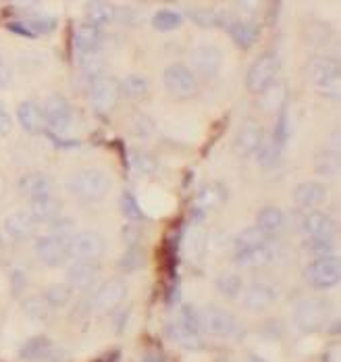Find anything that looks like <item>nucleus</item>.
<instances>
[{"mask_svg": "<svg viewBox=\"0 0 341 362\" xmlns=\"http://www.w3.org/2000/svg\"><path fill=\"white\" fill-rule=\"evenodd\" d=\"M69 192L83 202H100L111 189V177L100 169H81L67 181Z\"/></svg>", "mask_w": 341, "mask_h": 362, "instance_id": "obj_1", "label": "nucleus"}, {"mask_svg": "<svg viewBox=\"0 0 341 362\" xmlns=\"http://www.w3.org/2000/svg\"><path fill=\"white\" fill-rule=\"evenodd\" d=\"M331 321V304L323 298H306L294 306V323L304 333H316Z\"/></svg>", "mask_w": 341, "mask_h": 362, "instance_id": "obj_2", "label": "nucleus"}, {"mask_svg": "<svg viewBox=\"0 0 341 362\" xmlns=\"http://www.w3.org/2000/svg\"><path fill=\"white\" fill-rule=\"evenodd\" d=\"M341 264L337 256L327 258H314L304 269V279L314 290H329L340 284Z\"/></svg>", "mask_w": 341, "mask_h": 362, "instance_id": "obj_3", "label": "nucleus"}, {"mask_svg": "<svg viewBox=\"0 0 341 362\" xmlns=\"http://www.w3.org/2000/svg\"><path fill=\"white\" fill-rule=\"evenodd\" d=\"M162 83L167 88V92L173 98L179 100H188L196 92H198V81H196V73L191 71L188 65L184 63H173L169 65L162 73Z\"/></svg>", "mask_w": 341, "mask_h": 362, "instance_id": "obj_4", "label": "nucleus"}, {"mask_svg": "<svg viewBox=\"0 0 341 362\" xmlns=\"http://www.w3.org/2000/svg\"><path fill=\"white\" fill-rule=\"evenodd\" d=\"M310 79L325 96L337 98L340 94V63L337 59L321 57L310 63Z\"/></svg>", "mask_w": 341, "mask_h": 362, "instance_id": "obj_5", "label": "nucleus"}, {"mask_svg": "<svg viewBox=\"0 0 341 362\" xmlns=\"http://www.w3.org/2000/svg\"><path fill=\"white\" fill-rule=\"evenodd\" d=\"M107 250V242L102 238V233L92 231V229H83L76 231L73 238L69 240V256L76 260H96L100 258Z\"/></svg>", "mask_w": 341, "mask_h": 362, "instance_id": "obj_6", "label": "nucleus"}, {"mask_svg": "<svg viewBox=\"0 0 341 362\" xmlns=\"http://www.w3.org/2000/svg\"><path fill=\"white\" fill-rule=\"evenodd\" d=\"M279 73V59L277 54L273 52H266L261 59H256L252 63V67L248 69V75H246V88L252 92V94H261L263 90H266L275 77Z\"/></svg>", "mask_w": 341, "mask_h": 362, "instance_id": "obj_7", "label": "nucleus"}, {"mask_svg": "<svg viewBox=\"0 0 341 362\" xmlns=\"http://www.w3.org/2000/svg\"><path fill=\"white\" fill-rule=\"evenodd\" d=\"M42 117L46 119V123L50 125L52 134H65L71 123H73V110L71 105L65 96L61 94H50L44 100V109H42Z\"/></svg>", "mask_w": 341, "mask_h": 362, "instance_id": "obj_8", "label": "nucleus"}, {"mask_svg": "<svg viewBox=\"0 0 341 362\" xmlns=\"http://www.w3.org/2000/svg\"><path fill=\"white\" fill-rule=\"evenodd\" d=\"M119 81L109 77V75H98L96 79H92L90 86V103L96 112L107 115L114 109L116 100H119Z\"/></svg>", "mask_w": 341, "mask_h": 362, "instance_id": "obj_9", "label": "nucleus"}, {"mask_svg": "<svg viewBox=\"0 0 341 362\" xmlns=\"http://www.w3.org/2000/svg\"><path fill=\"white\" fill-rule=\"evenodd\" d=\"M36 254L48 267H61L69 258V242L56 235H42L36 240Z\"/></svg>", "mask_w": 341, "mask_h": 362, "instance_id": "obj_10", "label": "nucleus"}, {"mask_svg": "<svg viewBox=\"0 0 341 362\" xmlns=\"http://www.w3.org/2000/svg\"><path fill=\"white\" fill-rule=\"evenodd\" d=\"M125 296H127V286L121 279H109L96 290L92 306L96 313H114V308L125 300Z\"/></svg>", "mask_w": 341, "mask_h": 362, "instance_id": "obj_11", "label": "nucleus"}, {"mask_svg": "<svg viewBox=\"0 0 341 362\" xmlns=\"http://www.w3.org/2000/svg\"><path fill=\"white\" fill-rule=\"evenodd\" d=\"M190 61L193 65V69L204 75V77H213L217 75V71L221 69L223 63V52L221 48L213 46V44H200L196 48H191Z\"/></svg>", "mask_w": 341, "mask_h": 362, "instance_id": "obj_12", "label": "nucleus"}, {"mask_svg": "<svg viewBox=\"0 0 341 362\" xmlns=\"http://www.w3.org/2000/svg\"><path fill=\"white\" fill-rule=\"evenodd\" d=\"M200 323H202V329H206L208 333L219 335V337H231L239 331L237 319L233 315H229L227 310H221V308L204 310L200 315Z\"/></svg>", "mask_w": 341, "mask_h": 362, "instance_id": "obj_13", "label": "nucleus"}, {"mask_svg": "<svg viewBox=\"0 0 341 362\" xmlns=\"http://www.w3.org/2000/svg\"><path fill=\"white\" fill-rule=\"evenodd\" d=\"M263 142H265V134H263L261 123L256 119H246L241 129L237 132V138H235L237 154L239 156H252L258 152Z\"/></svg>", "mask_w": 341, "mask_h": 362, "instance_id": "obj_14", "label": "nucleus"}, {"mask_svg": "<svg viewBox=\"0 0 341 362\" xmlns=\"http://www.w3.org/2000/svg\"><path fill=\"white\" fill-rule=\"evenodd\" d=\"M329 198V187L323 181H302L294 189V200L304 209H316Z\"/></svg>", "mask_w": 341, "mask_h": 362, "instance_id": "obj_15", "label": "nucleus"}, {"mask_svg": "<svg viewBox=\"0 0 341 362\" xmlns=\"http://www.w3.org/2000/svg\"><path fill=\"white\" fill-rule=\"evenodd\" d=\"M279 298V290L268 286V284H254L246 290L244 296V306L252 313H261L268 308L270 304H275Z\"/></svg>", "mask_w": 341, "mask_h": 362, "instance_id": "obj_16", "label": "nucleus"}, {"mask_svg": "<svg viewBox=\"0 0 341 362\" xmlns=\"http://www.w3.org/2000/svg\"><path fill=\"white\" fill-rule=\"evenodd\" d=\"M100 42H102V30L100 28H94L90 23H81L73 30V46H76L77 57L98 52Z\"/></svg>", "mask_w": 341, "mask_h": 362, "instance_id": "obj_17", "label": "nucleus"}, {"mask_svg": "<svg viewBox=\"0 0 341 362\" xmlns=\"http://www.w3.org/2000/svg\"><path fill=\"white\" fill-rule=\"evenodd\" d=\"M36 223L38 221L30 215V211H17L4 218V231L13 240H28L36 231Z\"/></svg>", "mask_w": 341, "mask_h": 362, "instance_id": "obj_18", "label": "nucleus"}, {"mask_svg": "<svg viewBox=\"0 0 341 362\" xmlns=\"http://www.w3.org/2000/svg\"><path fill=\"white\" fill-rule=\"evenodd\" d=\"M275 260V250L270 244L263 246H254V248H244V250H235V262L244 269H258L270 264Z\"/></svg>", "mask_w": 341, "mask_h": 362, "instance_id": "obj_19", "label": "nucleus"}, {"mask_svg": "<svg viewBox=\"0 0 341 362\" xmlns=\"http://www.w3.org/2000/svg\"><path fill=\"white\" fill-rule=\"evenodd\" d=\"M304 233L310 240H333L335 223H333V218L323 215V213H310L304 218Z\"/></svg>", "mask_w": 341, "mask_h": 362, "instance_id": "obj_20", "label": "nucleus"}, {"mask_svg": "<svg viewBox=\"0 0 341 362\" xmlns=\"http://www.w3.org/2000/svg\"><path fill=\"white\" fill-rule=\"evenodd\" d=\"M96 275H98V267H96V262H92V260H76V262L67 269V279H69V284H71L73 288H79V290L90 288V286L94 284Z\"/></svg>", "mask_w": 341, "mask_h": 362, "instance_id": "obj_21", "label": "nucleus"}, {"mask_svg": "<svg viewBox=\"0 0 341 362\" xmlns=\"http://www.w3.org/2000/svg\"><path fill=\"white\" fill-rule=\"evenodd\" d=\"M227 30L231 40H233L239 48H250V46H254L256 40H258V25L252 23V21H239V19H235V21L229 23Z\"/></svg>", "mask_w": 341, "mask_h": 362, "instance_id": "obj_22", "label": "nucleus"}, {"mask_svg": "<svg viewBox=\"0 0 341 362\" xmlns=\"http://www.w3.org/2000/svg\"><path fill=\"white\" fill-rule=\"evenodd\" d=\"M50 187H52V183L42 173L25 175L19 181V192L23 196H28L30 200H36V198H42V196H50Z\"/></svg>", "mask_w": 341, "mask_h": 362, "instance_id": "obj_23", "label": "nucleus"}, {"mask_svg": "<svg viewBox=\"0 0 341 362\" xmlns=\"http://www.w3.org/2000/svg\"><path fill=\"white\" fill-rule=\"evenodd\" d=\"M283 225H285V215L277 206H265V209H261V213L256 217V227L263 229L266 235H270V238L275 233H279L283 229Z\"/></svg>", "mask_w": 341, "mask_h": 362, "instance_id": "obj_24", "label": "nucleus"}, {"mask_svg": "<svg viewBox=\"0 0 341 362\" xmlns=\"http://www.w3.org/2000/svg\"><path fill=\"white\" fill-rule=\"evenodd\" d=\"M167 335H169V339H171L175 346L186 348V350H196V348H200V346H202V337H200V333H193V331L186 329V327H181L179 323H175V321L167 325Z\"/></svg>", "mask_w": 341, "mask_h": 362, "instance_id": "obj_25", "label": "nucleus"}, {"mask_svg": "<svg viewBox=\"0 0 341 362\" xmlns=\"http://www.w3.org/2000/svg\"><path fill=\"white\" fill-rule=\"evenodd\" d=\"M50 350H52V344H50V339H48V337H42V335H36V337L28 339V341L21 346V350H19V356L28 362L42 361V358H44V356L50 352Z\"/></svg>", "mask_w": 341, "mask_h": 362, "instance_id": "obj_26", "label": "nucleus"}, {"mask_svg": "<svg viewBox=\"0 0 341 362\" xmlns=\"http://www.w3.org/2000/svg\"><path fill=\"white\" fill-rule=\"evenodd\" d=\"M227 200V189L221 183H210L198 194V209H217Z\"/></svg>", "mask_w": 341, "mask_h": 362, "instance_id": "obj_27", "label": "nucleus"}, {"mask_svg": "<svg viewBox=\"0 0 341 362\" xmlns=\"http://www.w3.org/2000/svg\"><path fill=\"white\" fill-rule=\"evenodd\" d=\"M30 215L36 221H54L59 217V202L52 196L30 200Z\"/></svg>", "mask_w": 341, "mask_h": 362, "instance_id": "obj_28", "label": "nucleus"}, {"mask_svg": "<svg viewBox=\"0 0 341 362\" xmlns=\"http://www.w3.org/2000/svg\"><path fill=\"white\" fill-rule=\"evenodd\" d=\"M258 96H261L263 109L268 110V112H279V110L283 109V103H285V86L273 81Z\"/></svg>", "mask_w": 341, "mask_h": 362, "instance_id": "obj_29", "label": "nucleus"}, {"mask_svg": "<svg viewBox=\"0 0 341 362\" xmlns=\"http://www.w3.org/2000/svg\"><path fill=\"white\" fill-rule=\"evenodd\" d=\"M17 119H19V125L25 132H36L40 121H42V110H40V107L34 100H25L17 109Z\"/></svg>", "mask_w": 341, "mask_h": 362, "instance_id": "obj_30", "label": "nucleus"}, {"mask_svg": "<svg viewBox=\"0 0 341 362\" xmlns=\"http://www.w3.org/2000/svg\"><path fill=\"white\" fill-rule=\"evenodd\" d=\"M85 17H88V23L90 25H94V28H104V25H109L111 23V19H113V11H111V6L107 4V2H88L85 4Z\"/></svg>", "mask_w": 341, "mask_h": 362, "instance_id": "obj_31", "label": "nucleus"}, {"mask_svg": "<svg viewBox=\"0 0 341 362\" xmlns=\"http://www.w3.org/2000/svg\"><path fill=\"white\" fill-rule=\"evenodd\" d=\"M263 244H270V235H266L263 229L248 227L244 229L237 238H235V250H244V248H254V246H263Z\"/></svg>", "mask_w": 341, "mask_h": 362, "instance_id": "obj_32", "label": "nucleus"}, {"mask_svg": "<svg viewBox=\"0 0 341 362\" xmlns=\"http://www.w3.org/2000/svg\"><path fill=\"white\" fill-rule=\"evenodd\" d=\"M119 92L127 98H142L148 92V79L144 75H127L119 83Z\"/></svg>", "mask_w": 341, "mask_h": 362, "instance_id": "obj_33", "label": "nucleus"}, {"mask_svg": "<svg viewBox=\"0 0 341 362\" xmlns=\"http://www.w3.org/2000/svg\"><path fill=\"white\" fill-rule=\"evenodd\" d=\"M190 17L193 23H198L200 28H217L225 23V15L221 11H213V8H191Z\"/></svg>", "mask_w": 341, "mask_h": 362, "instance_id": "obj_34", "label": "nucleus"}, {"mask_svg": "<svg viewBox=\"0 0 341 362\" xmlns=\"http://www.w3.org/2000/svg\"><path fill=\"white\" fill-rule=\"evenodd\" d=\"M152 25L158 30V32H173L181 25V15L177 11H171V8H162L158 11L154 17H152Z\"/></svg>", "mask_w": 341, "mask_h": 362, "instance_id": "obj_35", "label": "nucleus"}, {"mask_svg": "<svg viewBox=\"0 0 341 362\" xmlns=\"http://www.w3.org/2000/svg\"><path fill=\"white\" fill-rule=\"evenodd\" d=\"M292 138V119H289V110L283 109L279 110V119H277V125H275V134H273V142L283 148V146L289 142Z\"/></svg>", "mask_w": 341, "mask_h": 362, "instance_id": "obj_36", "label": "nucleus"}, {"mask_svg": "<svg viewBox=\"0 0 341 362\" xmlns=\"http://www.w3.org/2000/svg\"><path fill=\"white\" fill-rule=\"evenodd\" d=\"M119 206H121V213L125 215L127 221H142V218L146 217L144 211H142V206L138 204V200H136V196L131 192H123L121 194Z\"/></svg>", "mask_w": 341, "mask_h": 362, "instance_id": "obj_37", "label": "nucleus"}, {"mask_svg": "<svg viewBox=\"0 0 341 362\" xmlns=\"http://www.w3.org/2000/svg\"><path fill=\"white\" fill-rule=\"evenodd\" d=\"M337 169H340V156L337 152H331V150H325L316 156V171L321 175H337Z\"/></svg>", "mask_w": 341, "mask_h": 362, "instance_id": "obj_38", "label": "nucleus"}, {"mask_svg": "<svg viewBox=\"0 0 341 362\" xmlns=\"http://www.w3.org/2000/svg\"><path fill=\"white\" fill-rule=\"evenodd\" d=\"M44 300L50 306H65L71 300V288L65 284H52L44 291Z\"/></svg>", "mask_w": 341, "mask_h": 362, "instance_id": "obj_39", "label": "nucleus"}, {"mask_svg": "<svg viewBox=\"0 0 341 362\" xmlns=\"http://www.w3.org/2000/svg\"><path fill=\"white\" fill-rule=\"evenodd\" d=\"M217 290L221 291L223 296H227V298H235L237 293H241V290H244V281L235 273H223L217 279Z\"/></svg>", "mask_w": 341, "mask_h": 362, "instance_id": "obj_40", "label": "nucleus"}, {"mask_svg": "<svg viewBox=\"0 0 341 362\" xmlns=\"http://www.w3.org/2000/svg\"><path fill=\"white\" fill-rule=\"evenodd\" d=\"M144 260H146V256H144V252H142L138 246H129V248L125 250V254L121 256L119 267H121L125 273H133V271H138V269L144 267Z\"/></svg>", "mask_w": 341, "mask_h": 362, "instance_id": "obj_41", "label": "nucleus"}, {"mask_svg": "<svg viewBox=\"0 0 341 362\" xmlns=\"http://www.w3.org/2000/svg\"><path fill=\"white\" fill-rule=\"evenodd\" d=\"M175 323H179L181 327L190 329V331H193V333H200V329H202V323H200V313H198L193 306H190V304H184V306L179 308Z\"/></svg>", "mask_w": 341, "mask_h": 362, "instance_id": "obj_42", "label": "nucleus"}, {"mask_svg": "<svg viewBox=\"0 0 341 362\" xmlns=\"http://www.w3.org/2000/svg\"><path fill=\"white\" fill-rule=\"evenodd\" d=\"M25 25L30 28V32H32L34 36H38V34H50V32H54V28H56V19L50 17V15H38V13H34V15L28 19Z\"/></svg>", "mask_w": 341, "mask_h": 362, "instance_id": "obj_43", "label": "nucleus"}, {"mask_svg": "<svg viewBox=\"0 0 341 362\" xmlns=\"http://www.w3.org/2000/svg\"><path fill=\"white\" fill-rule=\"evenodd\" d=\"M256 154H258V163L263 167H273V165H277V160L281 156V148L270 140V142H263Z\"/></svg>", "mask_w": 341, "mask_h": 362, "instance_id": "obj_44", "label": "nucleus"}, {"mask_svg": "<svg viewBox=\"0 0 341 362\" xmlns=\"http://www.w3.org/2000/svg\"><path fill=\"white\" fill-rule=\"evenodd\" d=\"M23 308H25V315L36 319V321H44L48 317V304L44 298H30L23 302Z\"/></svg>", "mask_w": 341, "mask_h": 362, "instance_id": "obj_45", "label": "nucleus"}, {"mask_svg": "<svg viewBox=\"0 0 341 362\" xmlns=\"http://www.w3.org/2000/svg\"><path fill=\"white\" fill-rule=\"evenodd\" d=\"M308 252L314 258H327V256H335V246L333 240H310L308 242Z\"/></svg>", "mask_w": 341, "mask_h": 362, "instance_id": "obj_46", "label": "nucleus"}, {"mask_svg": "<svg viewBox=\"0 0 341 362\" xmlns=\"http://www.w3.org/2000/svg\"><path fill=\"white\" fill-rule=\"evenodd\" d=\"M131 167H133L138 173H152V171H156V160L152 158L150 154L131 152Z\"/></svg>", "mask_w": 341, "mask_h": 362, "instance_id": "obj_47", "label": "nucleus"}, {"mask_svg": "<svg viewBox=\"0 0 341 362\" xmlns=\"http://www.w3.org/2000/svg\"><path fill=\"white\" fill-rule=\"evenodd\" d=\"M186 252L190 254V256H200L202 250H204V244H206V240H204V233L202 231H196V233H191L190 238L186 240Z\"/></svg>", "mask_w": 341, "mask_h": 362, "instance_id": "obj_48", "label": "nucleus"}, {"mask_svg": "<svg viewBox=\"0 0 341 362\" xmlns=\"http://www.w3.org/2000/svg\"><path fill=\"white\" fill-rule=\"evenodd\" d=\"M11 129H13V119H11L6 107L0 103V136H6Z\"/></svg>", "mask_w": 341, "mask_h": 362, "instance_id": "obj_49", "label": "nucleus"}, {"mask_svg": "<svg viewBox=\"0 0 341 362\" xmlns=\"http://www.w3.org/2000/svg\"><path fill=\"white\" fill-rule=\"evenodd\" d=\"M46 134V138H50L54 146H59V148H77L79 142L77 140H65V138H61V136H56V134H52V132H44Z\"/></svg>", "mask_w": 341, "mask_h": 362, "instance_id": "obj_50", "label": "nucleus"}, {"mask_svg": "<svg viewBox=\"0 0 341 362\" xmlns=\"http://www.w3.org/2000/svg\"><path fill=\"white\" fill-rule=\"evenodd\" d=\"M8 30H11L13 34H19V36H23V37H34V34L30 32V28H28L25 23H19V21L8 23Z\"/></svg>", "mask_w": 341, "mask_h": 362, "instance_id": "obj_51", "label": "nucleus"}, {"mask_svg": "<svg viewBox=\"0 0 341 362\" xmlns=\"http://www.w3.org/2000/svg\"><path fill=\"white\" fill-rule=\"evenodd\" d=\"M11 77H13L11 67L0 59V90H2V88H6V86L11 83Z\"/></svg>", "mask_w": 341, "mask_h": 362, "instance_id": "obj_52", "label": "nucleus"}, {"mask_svg": "<svg viewBox=\"0 0 341 362\" xmlns=\"http://www.w3.org/2000/svg\"><path fill=\"white\" fill-rule=\"evenodd\" d=\"M177 300H179V284H171L169 290H167V302L175 304Z\"/></svg>", "mask_w": 341, "mask_h": 362, "instance_id": "obj_53", "label": "nucleus"}, {"mask_svg": "<svg viewBox=\"0 0 341 362\" xmlns=\"http://www.w3.org/2000/svg\"><path fill=\"white\" fill-rule=\"evenodd\" d=\"M144 362H162V361H158V358H154V356H148V358H144Z\"/></svg>", "mask_w": 341, "mask_h": 362, "instance_id": "obj_54", "label": "nucleus"}]
</instances>
